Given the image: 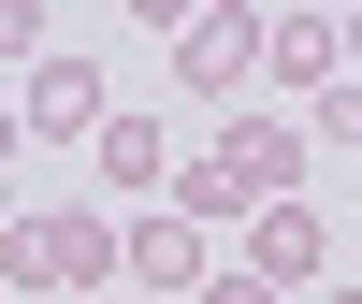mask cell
<instances>
[{
  "label": "cell",
  "instance_id": "6da1fadb",
  "mask_svg": "<svg viewBox=\"0 0 362 304\" xmlns=\"http://www.w3.org/2000/svg\"><path fill=\"white\" fill-rule=\"evenodd\" d=\"M116 276H131V218H102V203H44V218H0V290L102 304Z\"/></svg>",
  "mask_w": 362,
  "mask_h": 304
},
{
  "label": "cell",
  "instance_id": "7a4b0ae2",
  "mask_svg": "<svg viewBox=\"0 0 362 304\" xmlns=\"http://www.w3.org/2000/svg\"><path fill=\"white\" fill-rule=\"evenodd\" d=\"M305 116H261V102H232V131H218V160H232V189H247V218L261 203H305Z\"/></svg>",
  "mask_w": 362,
  "mask_h": 304
},
{
  "label": "cell",
  "instance_id": "3957f363",
  "mask_svg": "<svg viewBox=\"0 0 362 304\" xmlns=\"http://www.w3.org/2000/svg\"><path fill=\"white\" fill-rule=\"evenodd\" d=\"M247 73H261V15H247V0H232V15H189V29H174V87H189V102H232Z\"/></svg>",
  "mask_w": 362,
  "mask_h": 304
},
{
  "label": "cell",
  "instance_id": "277c9868",
  "mask_svg": "<svg viewBox=\"0 0 362 304\" xmlns=\"http://www.w3.org/2000/svg\"><path fill=\"white\" fill-rule=\"evenodd\" d=\"M319 261H334V218H319V203H261L247 218V276L261 290H305Z\"/></svg>",
  "mask_w": 362,
  "mask_h": 304
},
{
  "label": "cell",
  "instance_id": "5b68a950",
  "mask_svg": "<svg viewBox=\"0 0 362 304\" xmlns=\"http://www.w3.org/2000/svg\"><path fill=\"white\" fill-rule=\"evenodd\" d=\"M261 73L276 87H348V15H261Z\"/></svg>",
  "mask_w": 362,
  "mask_h": 304
},
{
  "label": "cell",
  "instance_id": "8992f818",
  "mask_svg": "<svg viewBox=\"0 0 362 304\" xmlns=\"http://www.w3.org/2000/svg\"><path fill=\"white\" fill-rule=\"evenodd\" d=\"M203 276H218V247L189 218H131V304H174V290L203 304Z\"/></svg>",
  "mask_w": 362,
  "mask_h": 304
},
{
  "label": "cell",
  "instance_id": "52a82bcc",
  "mask_svg": "<svg viewBox=\"0 0 362 304\" xmlns=\"http://www.w3.org/2000/svg\"><path fill=\"white\" fill-rule=\"evenodd\" d=\"M15 116H29V131H44V145H102V116H116V102H102V73H87V58H44Z\"/></svg>",
  "mask_w": 362,
  "mask_h": 304
},
{
  "label": "cell",
  "instance_id": "ba28073f",
  "mask_svg": "<svg viewBox=\"0 0 362 304\" xmlns=\"http://www.w3.org/2000/svg\"><path fill=\"white\" fill-rule=\"evenodd\" d=\"M87 160H102V189H131V203H145V189H174V145H160V116H145V102H131V116H102V145H87Z\"/></svg>",
  "mask_w": 362,
  "mask_h": 304
},
{
  "label": "cell",
  "instance_id": "9c48e42d",
  "mask_svg": "<svg viewBox=\"0 0 362 304\" xmlns=\"http://www.w3.org/2000/svg\"><path fill=\"white\" fill-rule=\"evenodd\" d=\"M174 218H189V232H218V218H247V189H232V160H218V145H203V160L174 174Z\"/></svg>",
  "mask_w": 362,
  "mask_h": 304
},
{
  "label": "cell",
  "instance_id": "30bf717a",
  "mask_svg": "<svg viewBox=\"0 0 362 304\" xmlns=\"http://www.w3.org/2000/svg\"><path fill=\"white\" fill-rule=\"evenodd\" d=\"M305 131H319V145H348V160H362V73H348V87H319V116H305Z\"/></svg>",
  "mask_w": 362,
  "mask_h": 304
},
{
  "label": "cell",
  "instance_id": "8fae6325",
  "mask_svg": "<svg viewBox=\"0 0 362 304\" xmlns=\"http://www.w3.org/2000/svg\"><path fill=\"white\" fill-rule=\"evenodd\" d=\"M203 304H290V290H261L247 261H218V276H203Z\"/></svg>",
  "mask_w": 362,
  "mask_h": 304
},
{
  "label": "cell",
  "instance_id": "7c38bea8",
  "mask_svg": "<svg viewBox=\"0 0 362 304\" xmlns=\"http://www.w3.org/2000/svg\"><path fill=\"white\" fill-rule=\"evenodd\" d=\"M0 58H44V15L29 0H0Z\"/></svg>",
  "mask_w": 362,
  "mask_h": 304
},
{
  "label": "cell",
  "instance_id": "4fadbf2b",
  "mask_svg": "<svg viewBox=\"0 0 362 304\" xmlns=\"http://www.w3.org/2000/svg\"><path fill=\"white\" fill-rule=\"evenodd\" d=\"M15 131H29V116H15V102H0V174H15Z\"/></svg>",
  "mask_w": 362,
  "mask_h": 304
},
{
  "label": "cell",
  "instance_id": "5bb4252c",
  "mask_svg": "<svg viewBox=\"0 0 362 304\" xmlns=\"http://www.w3.org/2000/svg\"><path fill=\"white\" fill-rule=\"evenodd\" d=\"M348 73H362V15H348Z\"/></svg>",
  "mask_w": 362,
  "mask_h": 304
},
{
  "label": "cell",
  "instance_id": "9a60e30c",
  "mask_svg": "<svg viewBox=\"0 0 362 304\" xmlns=\"http://www.w3.org/2000/svg\"><path fill=\"white\" fill-rule=\"evenodd\" d=\"M334 304H362V276H348V290H334Z\"/></svg>",
  "mask_w": 362,
  "mask_h": 304
},
{
  "label": "cell",
  "instance_id": "2e32d148",
  "mask_svg": "<svg viewBox=\"0 0 362 304\" xmlns=\"http://www.w3.org/2000/svg\"><path fill=\"white\" fill-rule=\"evenodd\" d=\"M102 304H131V290H102Z\"/></svg>",
  "mask_w": 362,
  "mask_h": 304
},
{
  "label": "cell",
  "instance_id": "e0dca14e",
  "mask_svg": "<svg viewBox=\"0 0 362 304\" xmlns=\"http://www.w3.org/2000/svg\"><path fill=\"white\" fill-rule=\"evenodd\" d=\"M0 304H15V290H0Z\"/></svg>",
  "mask_w": 362,
  "mask_h": 304
}]
</instances>
